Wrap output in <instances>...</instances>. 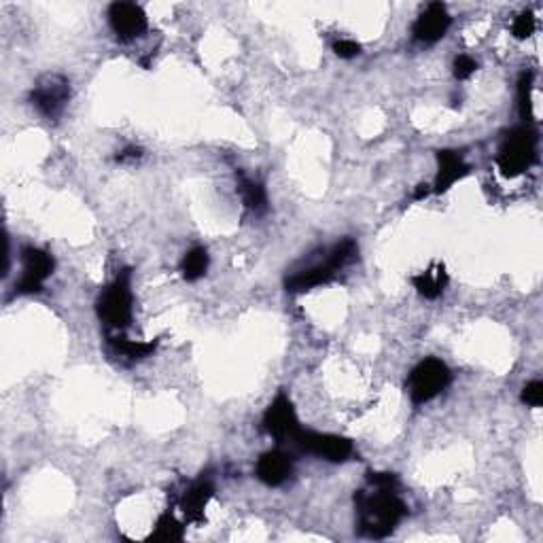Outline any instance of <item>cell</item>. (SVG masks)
I'll list each match as a JSON object with an SVG mask.
<instances>
[{
  "mask_svg": "<svg viewBox=\"0 0 543 543\" xmlns=\"http://www.w3.org/2000/svg\"><path fill=\"white\" fill-rule=\"evenodd\" d=\"M367 484H370L367 491H359L355 495L356 531L370 539H382L391 535L395 526L402 523L408 507L395 492L397 486L374 484V482H367Z\"/></svg>",
  "mask_w": 543,
  "mask_h": 543,
  "instance_id": "obj_1",
  "label": "cell"
},
{
  "mask_svg": "<svg viewBox=\"0 0 543 543\" xmlns=\"http://www.w3.org/2000/svg\"><path fill=\"white\" fill-rule=\"evenodd\" d=\"M356 255V243L355 240H342L329 251L325 261L315 263V266L306 268V270H299L295 274H291L284 283V287L291 293H304V291H310L315 287H321V284H327L329 281H333V276L342 270L347 263L355 260Z\"/></svg>",
  "mask_w": 543,
  "mask_h": 543,
  "instance_id": "obj_2",
  "label": "cell"
},
{
  "mask_svg": "<svg viewBox=\"0 0 543 543\" xmlns=\"http://www.w3.org/2000/svg\"><path fill=\"white\" fill-rule=\"evenodd\" d=\"M537 160V136L529 125L514 128L499 147L497 164L503 177L514 179L524 174Z\"/></svg>",
  "mask_w": 543,
  "mask_h": 543,
  "instance_id": "obj_3",
  "label": "cell"
},
{
  "mask_svg": "<svg viewBox=\"0 0 543 543\" xmlns=\"http://www.w3.org/2000/svg\"><path fill=\"white\" fill-rule=\"evenodd\" d=\"M130 270H122L115 281L102 291L96 301L98 319L108 329L122 331L132 323V283Z\"/></svg>",
  "mask_w": 543,
  "mask_h": 543,
  "instance_id": "obj_4",
  "label": "cell"
},
{
  "mask_svg": "<svg viewBox=\"0 0 543 543\" xmlns=\"http://www.w3.org/2000/svg\"><path fill=\"white\" fill-rule=\"evenodd\" d=\"M452 380L448 365L443 361L429 356V359L420 361L419 365L410 371L408 378V393L414 405L429 403L431 399H435L442 391H446V387Z\"/></svg>",
  "mask_w": 543,
  "mask_h": 543,
  "instance_id": "obj_5",
  "label": "cell"
},
{
  "mask_svg": "<svg viewBox=\"0 0 543 543\" xmlns=\"http://www.w3.org/2000/svg\"><path fill=\"white\" fill-rule=\"evenodd\" d=\"M70 100V84L62 75H45L30 92V102L43 117L56 119Z\"/></svg>",
  "mask_w": 543,
  "mask_h": 543,
  "instance_id": "obj_6",
  "label": "cell"
},
{
  "mask_svg": "<svg viewBox=\"0 0 543 543\" xmlns=\"http://www.w3.org/2000/svg\"><path fill=\"white\" fill-rule=\"evenodd\" d=\"M295 446H299L304 452L315 454V457L325 459L329 463H344L353 457V442L347 437L331 435V433H315L299 429L298 435L291 440Z\"/></svg>",
  "mask_w": 543,
  "mask_h": 543,
  "instance_id": "obj_7",
  "label": "cell"
},
{
  "mask_svg": "<svg viewBox=\"0 0 543 543\" xmlns=\"http://www.w3.org/2000/svg\"><path fill=\"white\" fill-rule=\"evenodd\" d=\"M21 261H24V272H21V278L15 284V291L24 295L38 293L47 278L53 274L56 261H53V257L47 251L35 249V246H26L21 251Z\"/></svg>",
  "mask_w": 543,
  "mask_h": 543,
  "instance_id": "obj_8",
  "label": "cell"
},
{
  "mask_svg": "<svg viewBox=\"0 0 543 543\" xmlns=\"http://www.w3.org/2000/svg\"><path fill=\"white\" fill-rule=\"evenodd\" d=\"M263 429L270 433L276 440H293L301 429L298 414H295L293 403L284 393H278L276 399L268 405L263 414Z\"/></svg>",
  "mask_w": 543,
  "mask_h": 543,
  "instance_id": "obj_9",
  "label": "cell"
},
{
  "mask_svg": "<svg viewBox=\"0 0 543 543\" xmlns=\"http://www.w3.org/2000/svg\"><path fill=\"white\" fill-rule=\"evenodd\" d=\"M108 24L119 41H134L145 35L147 26V13L142 11L140 4L136 3H113L108 9Z\"/></svg>",
  "mask_w": 543,
  "mask_h": 543,
  "instance_id": "obj_10",
  "label": "cell"
},
{
  "mask_svg": "<svg viewBox=\"0 0 543 543\" xmlns=\"http://www.w3.org/2000/svg\"><path fill=\"white\" fill-rule=\"evenodd\" d=\"M450 24H452V20H450L446 7L442 3H431L414 21L412 35L419 43H437L446 36Z\"/></svg>",
  "mask_w": 543,
  "mask_h": 543,
  "instance_id": "obj_11",
  "label": "cell"
},
{
  "mask_svg": "<svg viewBox=\"0 0 543 543\" xmlns=\"http://www.w3.org/2000/svg\"><path fill=\"white\" fill-rule=\"evenodd\" d=\"M467 172H469V166L465 164L460 153L450 151V149L437 151V177H435V188H433V191H435V194H443V191H448Z\"/></svg>",
  "mask_w": 543,
  "mask_h": 543,
  "instance_id": "obj_12",
  "label": "cell"
},
{
  "mask_svg": "<svg viewBox=\"0 0 543 543\" xmlns=\"http://www.w3.org/2000/svg\"><path fill=\"white\" fill-rule=\"evenodd\" d=\"M291 471H293V465H291L289 454L281 452V450H270L257 460V478L266 486L284 484L289 480Z\"/></svg>",
  "mask_w": 543,
  "mask_h": 543,
  "instance_id": "obj_13",
  "label": "cell"
},
{
  "mask_svg": "<svg viewBox=\"0 0 543 543\" xmlns=\"http://www.w3.org/2000/svg\"><path fill=\"white\" fill-rule=\"evenodd\" d=\"M212 492H215V488H212L208 480H200L194 486H189V491L180 499V509H183L185 518L189 523H202L208 501L212 499Z\"/></svg>",
  "mask_w": 543,
  "mask_h": 543,
  "instance_id": "obj_14",
  "label": "cell"
},
{
  "mask_svg": "<svg viewBox=\"0 0 543 543\" xmlns=\"http://www.w3.org/2000/svg\"><path fill=\"white\" fill-rule=\"evenodd\" d=\"M412 283L422 298L437 299L448 283V272H446V268H443V263H435V266L429 268V270H425L422 274H419V276H414Z\"/></svg>",
  "mask_w": 543,
  "mask_h": 543,
  "instance_id": "obj_15",
  "label": "cell"
},
{
  "mask_svg": "<svg viewBox=\"0 0 543 543\" xmlns=\"http://www.w3.org/2000/svg\"><path fill=\"white\" fill-rule=\"evenodd\" d=\"M240 196H243L246 211H251L253 215H263L268 211V194L260 180L240 174Z\"/></svg>",
  "mask_w": 543,
  "mask_h": 543,
  "instance_id": "obj_16",
  "label": "cell"
},
{
  "mask_svg": "<svg viewBox=\"0 0 543 543\" xmlns=\"http://www.w3.org/2000/svg\"><path fill=\"white\" fill-rule=\"evenodd\" d=\"M111 347L115 348V353H119L122 356H128V359H147L156 353L157 342H134V339L122 338V336H111L108 338Z\"/></svg>",
  "mask_w": 543,
  "mask_h": 543,
  "instance_id": "obj_17",
  "label": "cell"
},
{
  "mask_svg": "<svg viewBox=\"0 0 543 543\" xmlns=\"http://www.w3.org/2000/svg\"><path fill=\"white\" fill-rule=\"evenodd\" d=\"M208 253L204 246H194L188 255H185L183 263H180V272H183V278L189 283L200 281L208 270Z\"/></svg>",
  "mask_w": 543,
  "mask_h": 543,
  "instance_id": "obj_18",
  "label": "cell"
},
{
  "mask_svg": "<svg viewBox=\"0 0 543 543\" xmlns=\"http://www.w3.org/2000/svg\"><path fill=\"white\" fill-rule=\"evenodd\" d=\"M153 541H180L183 539V524L174 518L172 514L166 512L157 520L156 531L151 533Z\"/></svg>",
  "mask_w": 543,
  "mask_h": 543,
  "instance_id": "obj_19",
  "label": "cell"
},
{
  "mask_svg": "<svg viewBox=\"0 0 543 543\" xmlns=\"http://www.w3.org/2000/svg\"><path fill=\"white\" fill-rule=\"evenodd\" d=\"M518 108L526 124L533 122V73H523L518 79Z\"/></svg>",
  "mask_w": 543,
  "mask_h": 543,
  "instance_id": "obj_20",
  "label": "cell"
},
{
  "mask_svg": "<svg viewBox=\"0 0 543 543\" xmlns=\"http://www.w3.org/2000/svg\"><path fill=\"white\" fill-rule=\"evenodd\" d=\"M537 28V21L535 15L531 13V11H523V13L518 15V18L514 20L512 24V35L518 38V41H524V38L533 36V32Z\"/></svg>",
  "mask_w": 543,
  "mask_h": 543,
  "instance_id": "obj_21",
  "label": "cell"
},
{
  "mask_svg": "<svg viewBox=\"0 0 543 543\" xmlns=\"http://www.w3.org/2000/svg\"><path fill=\"white\" fill-rule=\"evenodd\" d=\"M520 399H523V403L531 405V408H539L543 403V382L533 380L529 382L523 388V395H520Z\"/></svg>",
  "mask_w": 543,
  "mask_h": 543,
  "instance_id": "obj_22",
  "label": "cell"
},
{
  "mask_svg": "<svg viewBox=\"0 0 543 543\" xmlns=\"http://www.w3.org/2000/svg\"><path fill=\"white\" fill-rule=\"evenodd\" d=\"M333 52H336L338 58L353 60L361 53V45L356 41H350V38H339V41L333 43Z\"/></svg>",
  "mask_w": 543,
  "mask_h": 543,
  "instance_id": "obj_23",
  "label": "cell"
},
{
  "mask_svg": "<svg viewBox=\"0 0 543 543\" xmlns=\"http://www.w3.org/2000/svg\"><path fill=\"white\" fill-rule=\"evenodd\" d=\"M475 70H478V64H475L474 58L459 56L457 60H454V76H457L459 81L469 79V76L474 75Z\"/></svg>",
  "mask_w": 543,
  "mask_h": 543,
  "instance_id": "obj_24",
  "label": "cell"
},
{
  "mask_svg": "<svg viewBox=\"0 0 543 543\" xmlns=\"http://www.w3.org/2000/svg\"><path fill=\"white\" fill-rule=\"evenodd\" d=\"M142 157V149H139V147H128V149H124L122 153H117V160L119 164H128V162H136L140 160Z\"/></svg>",
  "mask_w": 543,
  "mask_h": 543,
  "instance_id": "obj_25",
  "label": "cell"
},
{
  "mask_svg": "<svg viewBox=\"0 0 543 543\" xmlns=\"http://www.w3.org/2000/svg\"><path fill=\"white\" fill-rule=\"evenodd\" d=\"M431 191H433V189L429 188V185H425V183H422V185H419V188H416L414 200H425V197H427V196H429V194H431Z\"/></svg>",
  "mask_w": 543,
  "mask_h": 543,
  "instance_id": "obj_26",
  "label": "cell"
}]
</instances>
